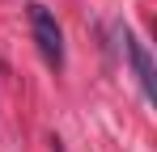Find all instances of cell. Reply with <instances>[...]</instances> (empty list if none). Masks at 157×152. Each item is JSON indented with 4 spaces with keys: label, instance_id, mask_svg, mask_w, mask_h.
I'll use <instances>...</instances> for the list:
<instances>
[{
    "label": "cell",
    "instance_id": "6da1fadb",
    "mask_svg": "<svg viewBox=\"0 0 157 152\" xmlns=\"http://www.w3.org/2000/svg\"><path fill=\"white\" fill-rule=\"evenodd\" d=\"M30 25H34V42L43 51V59L51 68H64V30L55 21V13L47 4H30Z\"/></svg>",
    "mask_w": 157,
    "mask_h": 152
},
{
    "label": "cell",
    "instance_id": "3957f363",
    "mask_svg": "<svg viewBox=\"0 0 157 152\" xmlns=\"http://www.w3.org/2000/svg\"><path fill=\"white\" fill-rule=\"evenodd\" d=\"M55 152H64V148H59V139H55Z\"/></svg>",
    "mask_w": 157,
    "mask_h": 152
},
{
    "label": "cell",
    "instance_id": "7a4b0ae2",
    "mask_svg": "<svg viewBox=\"0 0 157 152\" xmlns=\"http://www.w3.org/2000/svg\"><path fill=\"white\" fill-rule=\"evenodd\" d=\"M119 34H123V47H128V59H132V68H136V76H140L144 97L153 101V97H157V72H153V59H149V47L132 34L128 25H119Z\"/></svg>",
    "mask_w": 157,
    "mask_h": 152
}]
</instances>
